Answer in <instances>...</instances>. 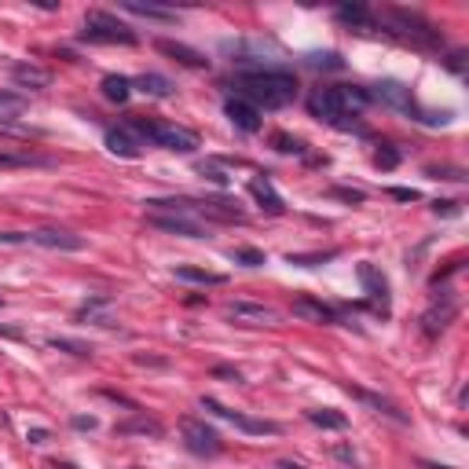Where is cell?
<instances>
[{
	"mask_svg": "<svg viewBox=\"0 0 469 469\" xmlns=\"http://www.w3.org/2000/svg\"><path fill=\"white\" fill-rule=\"evenodd\" d=\"M234 89L239 99L253 103L261 111H279V106L293 103L297 96V77L290 70H261V74H239L234 77Z\"/></svg>",
	"mask_w": 469,
	"mask_h": 469,
	"instance_id": "1",
	"label": "cell"
},
{
	"mask_svg": "<svg viewBox=\"0 0 469 469\" xmlns=\"http://www.w3.org/2000/svg\"><path fill=\"white\" fill-rule=\"evenodd\" d=\"M129 132L143 136L147 143H154V147H165V151H173V154H191V151H198V136L191 132V129H180V125H173V121L129 118Z\"/></svg>",
	"mask_w": 469,
	"mask_h": 469,
	"instance_id": "2",
	"label": "cell"
},
{
	"mask_svg": "<svg viewBox=\"0 0 469 469\" xmlns=\"http://www.w3.org/2000/svg\"><path fill=\"white\" fill-rule=\"evenodd\" d=\"M81 40L89 45H136V30L129 23H121L118 15L111 11H89L84 15V30H81Z\"/></svg>",
	"mask_w": 469,
	"mask_h": 469,
	"instance_id": "3",
	"label": "cell"
},
{
	"mask_svg": "<svg viewBox=\"0 0 469 469\" xmlns=\"http://www.w3.org/2000/svg\"><path fill=\"white\" fill-rule=\"evenodd\" d=\"M389 26H392V33H400V37L414 40L418 48H440V45H443L440 30H436V26L429 23V18H422L418 11H407V8H392V11H389Z\"/></svg>",
	"mask_w": 469,
	"mask_h": 469,
	"instance_id": "4",
	"label": "cell"
},
{
	"mask_svg": "<svg viewBox=\"0 0 469 469\" xmlns=\"http://www.w3.org/2000/svg\"><path fill=\"white\" fill-rule=\"evenodd\" d=\"M180 433H183L187 451H191V455H198V458H213V455H220V451H224L220 433L213 429V425L198 422V418H183V422H180Z\"/></svg>",
	"mask_w": 469,
	"mask_h": 469,
	"instance_id": "5",
	"label": "cell"
},
{
	"mask_svg": "<svg viewBox=\"0 0 469 469\" xmlns=\"http://www.w3.org/2000/svg\"><path fill=\"white\" fill-rule=\"evenodd\" d=\"M202 411H213L217 418H227V422H234L242 433H249V436H279L283 433V425L279 422H268V418H249V414H239V411H227L220 400H213V396H202Z\"/></svg>",
	"mask_w": 469,
	"mask_h": 469,
	"instance_id": "6",
	"label": "cell"
},
{
	"mask_svg": "<svg viewBox=\"0 0 469 469\" xmlns=\"http://www.w3.org/2000/svg\"><path fill=\"white\" fill-rule=\"evenodd\" d=\"M308 111H312V118L330 121V125H334L337 118H345V114H349L337 84H323V89H312V96H308Z\"/></svg>",
	"mask_w": 469,
	"mask_h": 469,
	"instance_id": "7",
	"label": "cell"
},
{
	"mask_svg": "<svg viewBox=\"0 0 469 469\" xmlns=\"http://www.w3.org/2000/svg\"><path fill=\"white\" fill-rule=\"evenodd\" d=\"M147 224L165 234H183V239H205V227L187 217V213H147Z\"/></svg>",
	"mask_w": 469,
	"mask_h": 469,
	"instance_id": "8",
	"label": "cell"
},
{
	"mask_svg": "<svg viewBox=\"0 0 469 469\" xmlns=\"http://www.w3.org/2000/svg\"><path fill=\"white\" fill-rule=\"evenodd\" d=\"M455 315H458V301H455L451 293H443L440 301L422 315V334H425V337H440L447 327L455 323Z\"/></svg>",
	"mask_w": 469,
	"mask_h": 469,
	"instance_id": "9",
	"label": "cell"
},
{
	"mask_svg": "<svg viewBox=\"0 0 469 469\" xmlns=\"http://www.w3.org/2000/svg\"><path fill=\"white\" fill-rule=\"evenodd\" d=\"M30 239L37 242V246H45V249H59V253H77V249H84L89 242L81 239V234H74V231H59V227H40V231H33Z\"/></svg>",
	"mask_w": 469,
	"mask_h": 469,
	"instance_id": "10",
	"label": "cell"
},
{
	"mask_svg": "<svg viewBox=\"0 0 469 469\" xmlns=\"http://www.w3.org/2000/svg\"><path fill=\"white\" fill-rule=\"evenodd\" d=\"M77 323H96V327H114V301L106 293L99 297H89L77 312H74Z\"/></svg>",
	"mask_w": 469,
	"mask_h": 469,
	"instance_id": "11",
	"label": "cell"
},
{
	"mask_svg": "<svg viewBox=\"0 0 469 469\" xmlns=\"http://www.w3.org/2000/svg\"><path fill=\"white\" fill-rule=\"evenodd\" d=\"M227 315L234 319V323H249V327H271L275 319V308L268 305H253V301H231L227 305Z\"/></svg>",
	"mask_w": 469,
	"mask_h": 469,
	"instance_id": "12",
	"label": "cell"
},
{
	"mask_svg": "<svg viewBox=\"0 0 469 469\" xmlns=\"http://www.w3.org/2000/svg\"><path fill=\"white\" fill-rule=\"evenodd\" d=\"M224 114L231 118L234 129H242V132H257V129H261V111H257L253 103L239 99V96H231V99L224 103Z\"/></svg>",
	"mask_w": 469,
	"mask_h": 469,
	"instance_id": "13",
	"label": "cell"
},
{
	"mask_svg": "<svg viewBox=\"0 0 469 469\" xmlns=\"http://www.w3.org/2000/svg\"><path fill=\"white\" fill-rule=\"evenodd\" d=\"M356 275H359V283H363V290L371 293V301L381 312H389V279H385V275H381L374 264H359Z\"/></svg>",
	"mask_w": 469,
	"mask_h": 469,
	"instance_id": "14",
	"label": "cell"
},
{
	"mask_svg": "<svg viewBox=\"0 0 469 469\" xmlns=\"http://www.w3.org/2000/svg\"><path fill=\"white\" fill-rule=\"evenodd\" d=\"M114 433L118 436H165V425L158 422V418H151V414H143V411H136L132 418H125V422H118L114 425Z\"/></svg>",
	"mask_w": 469,
	"mask_h": 469,
	"instance_id": "15",
	"label": "cell"
},
{
	"mask_svg": "<svg viewBox=\"0 0 469 469\" xmlns=\"http://www.w3.org/2000/svg\"><path fill=\"white\" fill-rule=\"evenodd\" d=\"M11 81L18 84V89H30V92H40L52 84V70L37 67V62H18V67H11Z\"/></svg>",
	"mask_w": 469,
	"mask_h": 469,
	"instance_id": "16",
	"label": "cell"
},
{
	"mask_svg": "<svg viewBox=\"0 0 469 469\" xmlns=\"http://www.w3.org/2000/svg\"><path fill=\"white\" fill-rule=\"evenodd\" d=\"M158 52L176 59L180 67H191V70H209V59L202 52H195L191 45H180V40H158Z\"/></svg>",
	"mask_w": 469,
	"mask_h": 469,
	"instance_id": "17",
	"label": "cell"
},
{
	"mask_svg": "<svg viewBox=\"0 0 469 469\" xmlns=\"http://www.w3.org/2000/svg\"><path fill=\"white\" fill-rule=\"evenodd\" d=\"M349 392L356 396V400H363L367 403V407H374L378 414H385V418H392V422H400V425H407L411 418L407 414H403L400 407H396V403L392 400H385V396H378V392H367V389H359V385H349Z\"/></svg>",
	"mask_w": 469,
	"mask_h": 469,
	"instance_id": "18",
	"label": "cell"
},
{
	"mask_svg": "<svg viewBox=\"0 0 469 469\" xmlns=\"http://www.w3.org/2000/svg\"><path fill=\"white\" fill-rule=\"evenodd\" d=\"M106 151H111V154H118V158H140V143L132 140V132L129 129H111V132H106Z\"/></svg>",
	"mask_w": 469,
	"mask_h": 469,
	"instance_id": "19",
	"label": "cell"
},
{
	"mask_svg": "<svg viewBox=\"0 0 469 469\" xmlns=\"http://www.w3.org/2000/svg\"><path fill=\"white\" fill-rule=\"evenodd\" d=\"M249 195L257 198V205H261L264 213H271V217H279V213L286 209V205H283V198L275 195V187H271V180H268V176H264V180H253V183H249Z\"/></svg>",
	"mask_w": 469,
	"mask_h": 469,
	"instance_id": "20",
	"label": "cell"
},
{
	"mask_svg": "<svg viewBox=\"0 0 469 469\" xmlns=\"http://www.w3.org/2000/svg\"><path fill=\"white\" fill-rule=\"evenodd\" d=\"M293 315L312 319V323H334V308H327L323 301H315V297H297V301H293Z\"/></svg>",
	"mask_w": 469,
	"mask_h": 469,
	"instance_id": "21",
	"label": "cell"
},
{
	"mask_svg": "<svg viewBox=\"0 0 469 469\" xmlns=\"http://www.w3.org/2000/svg\"><path fill=\"white\" fill-rule=\"evenodd\" d=\"M129 15H140V18H154V23H176V11L173 8H162V4H140V0H125L121 4Z\"/></svg>",
	"mask_w": 469,
	"mask_h": 469,
	"instance_id": "22",
	"label": "cell"
},
{
	"mask_svg": "<svg viewBox=\"0 0 469 469\" xmlns=\"http://www.w3.org/2000/svg\"><path fill=\"white\" fill-rule=\"evenodd\" d=\"M337 18L352 30H374V15L363 4H337Z\"/></svg>",
	"mask_w": 469,
	"mask_h": 469,
	"instance_id": "23",
	"label": "cell"
},
{
	"mask_svg": "<svg viewBox=\"0 0 469 469\" xmlns=\"http://www.w3.org/2000/svg\"><path fill=\"white\" fill-rule=\"evenodd\" d=\"M173 275L180 283H195V286H224L227 283L224 275H217V271H202V268H187V264H180Z\"/></svg>",
	"mask_w": 469,
	"mask_h": 469,
	"instance_id": "24",
	"label": "cell"
},
{
	"mask_svg": "<svg viewBox=\"0 0 469 469\" xmlns=\"http://www.w3.org/2000/svg\"><path fill=\"white\" fill-rule=\"evenodd\" d=\"M140 92H147V96H154V99H165V96H173V81L169 77H162V74H143L140 81H132Z\"/></svg>",
	"mask_w": 469,
	"mask_h": 469,
	"instance_id": "25",
	"label": "cell"
},
{
	"mask_svg": "<svg viewBox=\"0 0 469 469\" xmlns=\"http://www.w3.org/2000/svg\"><path fill=\"white\" fill-rule=\"evenodd\" d=\"M305 418L312 425H319V429H349V418L345 414H337L330 407H315V411H305Z\"/></svg>",
	"mask_w": 469,
	"mask_h": 469,
	"instance_id": "26",
	"label": "cell"
},
{
	"mask_svg": "<svg viewBox=\"0 0 469 469\" xmlns=\"http://www.w3.org/2000/svg\"><path fill=\"white\" fill-rule=\"evenodd\" d=\"M103 96L111 99V103H125V99L132 96V81H129V77H121V74L103 77Z\"/></svg>",
	"mask_w": 469,
	"mask_h": 469,
	"instance_id": "27",
	"label": "cell"
},
{
	"mask_svg": "<svg viewBox=\"0 0 469 469\" xmlns=\"http://www.w3.org/2000/svg\"><path fill=\"white\" fill-rule=\"evenodd\" d=\"M48 349L70 352V356H77V359H89V356H92V345H84V341H70V337H48Z\"/></svg>",
	"mask_w": 469,
	"mask_h": 469,
	"instance_id": "28",
	"label": "cell"
},
{
	"mask_svg": "<svg viewBox=\"0 0 469 469\" xmlns=\"http://www.w3.org/2000/svg\"><path fill=\"white\" fill-rule=\"evenodd\" d=\"M337 257V249H327V253H290L286 264H297V268H319V264H327Z\"/></svg>",
	"mask_w": 469,
	"mask_h": 469,
	"instance_id": "29",
	"label": "cell"
},
{
	"mask_svg": "<svg viewBox=\"0 0 469 469\" xmlns=\"http://www.w3.org/2000/svg\"><path fill=\"white\" fill-rule=\"evenodd\" d=\"M52 158H37V154H8L0 151V169H18V165H48Z\"/></svg>",
	"mask_w": 469,
	"mask_h": 469,
	"instance_id": "30",
	"label": "cell"
},
{
	"mask_svg": "<svg viewBox=\"0 0 469 469\" xmlns=\"http://www.w3.org/2000/svg\"><path fill=\"white\" fill-rule=\"evenodd\" d=\"M231 261L234 264H246V268H261L264 264V253L253 249V246H239V249H231Z\"/></svg>",
	"mask_w": 469,
	"mask_h": 469,
	"instance_id": "31",
	"label": "cell"
},
{
	"mask_svg": "<svg viewBox=\"0 0 469 469\" xmlns=\"http://www.w3.org/2000/svg\"><path fill=\"white\" fill-rule=\"evenodd\" d=\"M271 147H275L279 154H305V143H301V140H290L286 132H275V136H271Z\"/></svg>",
	"mask_w": 469,
	"mask_h": 469,
	"instance_id": "32",
	"label": "cell"
},
{
	"mask_svg": "<svg viewBox=\"0 0 469 469\" xmlns=\"http://www.w3.org/2000/svg\"><path fill=\"white\" fill-rule=\"evenodd\" d=\"M374 165H378V169H396V165H400V151H396L392 143H381L378 154H374Z\"/></svg>",
	"mask_w": 469,
	"mask_h": 469,
	"instance_id": "33",
	"label": "cell"
},
{
	"mask_svg": "<svg viewBox=\"0 0 469 469\" xmlns=\"http://www.w3.org/2000/svg\"><path fill=\"white\" fill-rule=\"evenodd\" d=\"M26 106L23 96H15V92H0V118H8V114H18Z\"/></svg>",
	"mask_w": 469,
	"mask_h": 469,
	"instance_id": "34",
	"label": "cell"
},
{
	"mask_svg": "<svg viewBox=\"0 0 469 469\" xmlns=\"http://www.w3.org/2000/svg\"><path fill=\"white\" fill-rule=\"evenodd\" d=\"M0 132H4V136H33V129H30V125H23V121H11V118H0Z\"/></svg>",
	"mask_w": 469,
	"mask_h": 469,
	"instance_id": "35",
	"label": "cell"
},
{
	"mask_svg": "<svg viewBox=\"0 0 469 469\" xmlns=\"http://www.w3.org/2000/svg\"><path fill=\"white\" fill-rule=\"evenodd\" d=\"M198 173H202L209 183H217V187H227V183H231V176L224 173V169H217V165H202Z\"/></svg>",
	"mask_w": 469,
	"mask_h": 469,
	"instance_id": "36",
	"label": "cell"
},
{
	"mask_svg": "<svg viewBox=\"0 0 469 469\" xmlns=\"http://www.w3.org/2000/svg\"><path fill=\"white\" fill-rule=\"evenodd\" d=\"M308 62H312V67H327V70H337L341 67V55L337 52H327V55H308Z\"/></svg>",
	"mask_w": 469,
	"mask_h": 469,
	"instance_id": "37",
	"label": "cell"
},
{
	"mask_svg": "<svg viewBox=\"0 0 469 469\" xmlns=\"http://www.w3.org/2000/svg\"><path fill=\"white\" fill-rule=\"evenodd\" d=\"M429 176H436V180H469L465 173H462V169H429Z\"/></svg>",
	"mask_w": 469,
	"mask_h": 469,
	"instance_id": "38",
	"label": "cell"
},
{
	"mask_svg": "<svg viewBox=\"0 0 469 469\" xmlns=\"http://www.w3.org/2000/svg\"><path fill=\"white\" fill-rule=\"evenodd\" d=\"M99 396H106V400H114V403H121V407H129V411H140V407H136V400H129V396H121V392H114V389H99Z\"/></svg>",
	"mask_w": 469,
	"mask_h": 469,
	"instance_id": "39",
	"label": "cell"
},
{
	"mask_svg": "<svg viewBox=\"0 0 469 469\" xmlns=\"http://www.w3.org/2000/svg\"><path fill=\"white\" fill-rule=\"evenodd\" d=\"M334 195L345 198V202H363V198H367L363 191H356V187H334Z\"/></svg>",
	"mask_w": 469,
	"mask_h": 469,
	"instance_id": "40",
	"label": "cell"
},
{
	"mask_svg": "<svg viewBox=\"0 0 469 469\" xmlns=\"http://www.w3.org/2000/svg\"><path fill=\"white\" fill-rule=\"evenodd\" d=\"M389 195H392L396 202H418V191H414V187H392Z\"/></svg>",
	"mask_w": 469,
	"mask_h": 469,
	"instance_id": "41",
	"label": "cell"
},
{
	"mask_svg": "<svg viewBox=\"0 0 469 469\" xmlns=\"http://www.w3.org/2000/svg\"><path fill=\"white\" fill-rule=\"evenodd\" d=\"M436 217H458V202H433Z\"/></svg>",
	"mask_w": 469,
	"mask_h": 469,
	"instance_id": "42",
	"label": "cell"
},
{
	"mask_svg": "<svg viewBox=\"0 0 469 469\" xmlns=\"http://www.w3.org/2000/svg\"><path fill=\"white\" fill-rule=\"evenodd\" d=\"M26 440L40 447V443H48V440H52V433H48V429H26Z\"/></svg>",
	"mask_w": 469,
	"mask_h": 469,
	"instance_id": "43",
	"label": "cell"
},
{
	"mask_svg": "<svg viewBox=\"0 0 469 469\" xmlns=\"http://www.w3.org/2000/svg\"><path fill=\"white\" fill-rule=\"evenodd\" d=\"M96 425H99V422H96L92 414H77V418H74V429H89V433H92Z\"/></svg>",
	"mask_w": 469,
	"mask_h": 469,
	"instance_id": "44",
	"label": "cell"
},
{
	"mask_svg": "<svg viewBox=\"0 0 469 469\" xmlns=\"http://www.w3.org/2000/svg\"><path fill=\"white\" fill-rule=\"evenodd\" d=\"M213 378H227V381H242L239 371H231V367H213Z\"/></svg>",
	"mask_w": 469,
	"mask_h": 469,
	"instance_id": "45",
	"label": "cell"
},
{
	"mask_svg": "<svg viewBox=\"0 0 469 469\" xmlns=\"http://www.w3.org/2000/svg\"><path fill=\"white\" fill-rule=\"evenodd\" d=\"M30 234H23V231H0V242H26Z\"/></svg>",
	"mask_w": 469,
	"mask_h": 469,
	"instance_id": "46",
	"label": "cell"
},
{
	"mask_svg": "<svg viewBox=\"0 0 469 469\" xmlns=\"http://www.w3.org/2000/svg\"><path fill=\"white\" fill-rule=\"evenodd\" d=\"M462 59H465V55H462V52H455L451 59H447V67H451L455 74H462V67H465V62H462Z\"/></svg>",
	"mask_w": 469,
	"mask_h": 469,
	"instance_id": "47",
	"label": "cell"
},
{
	"mask_svg": "<svg viewBox=\"0 0 469 469\" xmlns=\"http://www.w3.org/2000/svg\"><path fill=\"white\" fill-rule=\"evenodd\" d=\"M337 458H345V462H356V455L349 451V447H337Z\"/></svg>",
	"mask_w": 469,
	"mask_h": 469,
	"instance_id": "48",
	"label": "cell"
},
{
	"mask_svg": "<svg viewBox=\"0 0 469 469\" xmlns=\"http://www.w3.org/2000/svg\"><path fill=\"white\" fill-rule=\"evenodd\" d=\"M275 469H305V465H297V462H275Z\"/></svg>",
	"mask_w": 469,
	"mask_h": 469,
	"instance_id": "49",
	"label": "cell"
},
{
	"mask_svg": "<svg viewBox=\"0 0 469 469\" xmlns=\"http://www.w3.org/2000/svg\"><path fill=\"white\" fill-rule=\"evenodd\" d=\"M422 469H451V465H433V462H422Z\"/></svg>",
	"mask_w": 469,
	"mask_h": 469,
	"instance_id": "50",
	"label": "cell"
},
{
	"mask_svg": "<svg viewBox=\"0 0 469 469\" xmlns=\"http://www.w3.org/2000/svg\"><path fill=\"white\" fill-rule=\"evenodd\" d=\"M0 334H4V337H18V330H8V327H0Z\"/></svg>",
	"mask_w": 469,
	"mask_h": 469,
	"instance_id": "51",
	"label": "cell"
}]
</instances>
